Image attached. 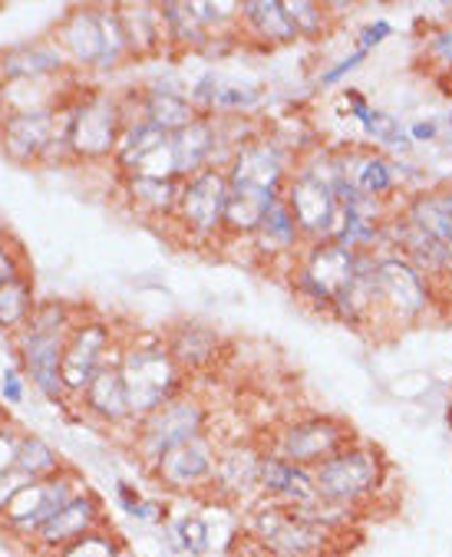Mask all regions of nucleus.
<instances>
[{"instance_id":"obj_1","label":"nucleus","mask_w":452,"mask_h":557,"mask_svg":"<svg viewBox=\"0 0 452 557\" xmlns=\"http://www.w3.org/2000/svg\"><path fill=\"white\" fill-rule=\"evenodd\" d=\"M390 475L393 469H390L387 453L377 442H367V438H357L344 453H337L320 469H314L317 495L323 502L361 511V515H367L374 502L387 492Z\"/></svg>"},{"instance_id":"obj_2","label":"nucleus","mask_w":452,"mask_h":557,"mask_svg":"<svg viewBox=\"0 0 452 557\" xmlns=\"http://www.w3.org/2000/svg\"><path fill=\"white\" fill-rule=\"evenodd\" d=\"M377 300L380 333H403L432 323V317L449 297L439 294L410 261L383 248L377 251Z\"/></svg>"},{"instance_id":"obj_3","label":"nucleus","mask_w":452,"mask_h":557,"mask_svg":"<svg viewBox=\"0 0 452 557\" xmlns=\"http://www.w3.org/2000/svg\"><path fill=\"white\" fill-rule=\"evenodd\" d=\"M284 205L294 214L304 242H327L337 235L341 221V201H337V178L330 169L327 149H314L304 156L294 169V175L284 185Z\"/></svg>"},{"instance_id":"obj_4","label":"nucleus","mask_w":452,"mask_h":557,"mask_svg":"<svg viewBox=\"0 0 452 557\" xmlns=\"http://www.w3.org/2000/svg\"><path fill=\"white\" fill-rule=\"evenodd\" d=\"M361 251L341 245V242H310L304 245V251L294 258L288 281L294 287V294L301 297V304H307L310 310H320L330 317L333 304L341 300V294L354 284L357 268H361Z\"/></svg>"},{"instance_id":"obj_5","label":"nucleus","mask_w":452,"mask_h":557,"mask_svg":"<svg viewBox=\"0 0 452 557\" xmlns=\"http://www.w3.org/2000/svg\"><path fill=\"white\" fill-rule=\"evenodd\" d=\"M357 438L361 435L347 419L333 412H307V416L288 419L265 445L271 456L314 472L337 453H344Z\"/></svg>"},{"instance_id":"obj_6","label":"nucleus","mask_w":452,"mask_h":557,"mask_svg":"<svg viewBox=\"0 0 452 557\" xmlns=\"http://www.w3.org/2000/svg\"><path fill=\"white\" fill-rule=\"evenodd\" d=\"M248 534L284 557H344V544L351 541L314 524L297 508H284L265 498L248 521Z\"/></svg>"},{"instance_id":"obj_7","label":"nucleus","mask_w":452,"mask_h":557,"mask_svg":"<svg viewBox=\"0 0 452 557\" xmlns=\"http://www.w3.org/2000/svg\"><path fill=\"white\" fill-rule=\"evenodd\" d=\"M120 373L130 393V409L133 419H146L166 403H172L182 389L185 373L172 360L169 347L162 341H143L130 350L120 354Z\"/></svg>"},{"instance_id":"obj_8","label":"nucleus","mask_w":452,"mask_h":557,"mask_svg":"<svg viewBox=\"0 0 452 557\" xmlns=\"http://www.w3.org/2000/svg\"><path fill=\"white\" fill-rule=\"evenodd\" d=\"M126 126L130 123H126L123 106L106 92H96V96L83 99L66 116L63 146L83 162H99V159L117 156Z\"/></svg>"},{"instance_id":"obj_9","label":"nucleus","mask_w":452,"mask_h":557,"mask_svg":"<svg viewBox=\"0 0 452 557\" xmlns=\"http://www.w3.org/2000/svg\"><path fill=\"white\" fill-rule=\"evenodd\" d=\"M66 341H70V317L60 304L34 310L27 320V330L21 333V360L30 370L34 383L50 399H60L66 393L63 376H60Z\"/></svg>"},{"instance_id":"obj_10","label":"nucleus","mask_w":452,"mask_h":557,"mask_svg":"<svg viewBox=\"0 0 452 557\" xmlns=\"http://www.w3.org/2000/svg\"><path fill=\"white\" fill-rule=\"evenodd\" d=\"M60 40H63V50L80 66H96V70L117 66L130 53L126 30H123V21H120V8H112V11L83 8V11H76L63 24Z\"/></svg>"},{"instance_id":"obj_11","label":"nucleus","mask_w":452,"mask_h":557,"mask_svg":"<svg viewBox=\"0 0 452 557\" xmlns=\"http://www.w3.org/2000/svg\"><path fill=\"white\" fill-rule=\"evenodd\" d=\"M333 178L357 188L361 195L380 198L387 205H403L410 191H403V169L387 152L367 143H347L341 149H327Z\"/></svg>"},{"instance_id":"obj_12","label":"nucleus","mask_w":452,"mask_h":557,"mask_svg":"<svg viewBox=\"0 0 452 557\" xmlns=\"http://www.w3.org/2000/svg\"><path fill=\"white\" fill-rule=\"evenodd\" d=\"M139 435H136V445L143 459L152 466L159 456H166L169 449L182 442H192L198 435H205V425H208V406L192 396V393H179L172 403H166L162 409H156L152 416L139 419Z\"/></svg>"},{"instance_id":"obj_13","label":"nucleus","mask_w":452,"mask_h":557,"mask_svg":"<svg viewBox=\"0 0 452 557\" xmlns=\"http://www.w3.org/2000/svg\"><path fill=\"white\" fill-rule=\"evenodd\" d=\"M229 175L224 165H208L198 175L182 182L179 205H175V221L195 238H215L224 235V208H229Z\"/></svg>"},{"instance_id":"obj_14","label":"nucleus","mask_w":452,"mask_h":557,"mask_svg":"<svg viewBox=\"0 0 452 557\" xmlns=\"http://www.w3.org/2000/svg\"><path fill=\"white\" fill-rule=\"evenodd\" d=\"M387 248L396 251L403 261H410L439 294L452 297V251L426 228H419L403 211V205L387 221Z\"/></svg>"},{"instance_id":"obj_15","label":"nucleus","mask_w":452,"mask_h":557,"mask_svg":"<svg viewBox=\"0 0 452 557\" xmlns=\"http://www.w3.org/2000/svg\"><path fill=\"white\" fill-rule=\"evenodd\" d=\"M294 156L274 136H255L235 149V156L224 165V175H229L232 188L284 195V185L294 175Z\"/></svg>"},{"instance_id":"obj_16","label":"nucleus","mask_w":452,"mask_h":557,"mask_svg":"<svg viewBox=\"0 0 452 557\" xmlns=\"http://www.w3.org/2000/svg\"><path fill=\"white\" fill-rule=\"evenodd\" d=\"M268 456V445L242 438L232 445H221L215 456V475L208 492L221 502H248L261 495V466Z\"/></svg>"},{"instance_id":"obj_17","label":"nucleus","mask_w":452,"mask_h":557,"mask_svg":"<svg viewBox=\"0 0 452 557\" xmlns=\"http://www.w3.org/2000/svg\"><path fill=\"white\" fill-rule=\"evenodd\" d=\"M86 488H80V482L66 472H57L53 479L44 482H30L4 511V524L14 528L17 534H40V528L57 518V511H63L76 495H83Z\"/></svg>"},{"instance_id":"obj_18","label":"nucleus","mask_w":452,"mask_h":557,"mask_svg":"<svg viewBox=\"0 0 452 557\" xmlns=\"http://www.w3.org/2000/svg\"><path fill=\"white\" fill-rule=\"evenodd\" d=\"M215 456L218 445L205 435L182 442L175 449H169L166 456H159L152 462V475L162 488L179 492V495H192V492H208L211 475H215Z\"/></svg>"},{"instance_id":"obj_19","label":"nucleus","mask_w":452,"mask_h":557,"mask_svg":"<svg viewBox=\"0 0 452 557\" xmlns=\"http://www.w3.org/2000/svg\"><path fill=\"white\" fill-rule=\"evenodd\" d=\"M112 347V330L102 320H86L70 330V341L63 347L60 376L66 393H86L93 376L106 367V354Z\"/></svg>"},{"instance_id":"obj_20","label":"nucleus","mask_w":452,"mask_h":557,"mask_svg":"<svg viewBox=\"0 0 452 557\" xmlns=\"http://www.w3.org/2000/svg\"><path fill=\"white\" fill-rule=\"evenodd\" d=\"M261 498L284 505V508H307L320 495H317V479L310 469L291 466L268 453L265 466H261Z\"/></svg>"},{"instance_id":"obj_21","label":"nucleus","mask_w":452,"mask_h":557,"mask_svg":"<svg viewBox=\"0 0 452 557\" xmlns=\"http://www.w3.org/2000/svg\"><path fill=\"white\" fill-rule=\"evenodd\" d=\"M99 528H102V505H99V498L93 492H83L63 511H57V518H50L40 528L37 541L44 547H50V550H63L73 541H80V537H86V534H93Z\"/></svg>"},{"instance_id":"obj_22","label":"nucleus","mask_w":452,"mask_h":557,"mask_svg":"<svg viewBox=\"0 0 452 557\" xmlns=\"http://www.w3.org/2000/svg\"><path fill=\"white\" fill-rule=\"evenodd\" d=\"M57 136V113L53 109H24L4 126V149L11 159L30 162L44 149H50Z\"/></svg>"},{"instance_id":"obj_23","label":"nucleus","mask_w":452,"mask_h":557,"mask_svg":"<svg viewBox=\"0 0 452 557\" xmlns=\"http://www.w3.org/2000/svg\"><path fill=\"white\" fill-rule=\"evenodd\" d=\"M166 347L182 373H205L221 360V337L211 326L195 323V320L182 323L166 341Z\"/></svg>"},{"instance_id":"obj_24","label":"nucleus","mask_w":452,"mask_h":557,"mask_svg":"<svg viewBox=\"0 0 452 557\" xmlns=\"http://www.w3.org/2000/svg\"><path fill=\"white\" fill-rule=\"evenodd\" d=\"M83 403H86V409H89L96 419H102V422H109V425L136 422V419H133V409H130V393H126V383H123V373H120V360L106 363V367L93 376V383H89L86 393H83Z\"/></svg>"},{"instance_id":"obj_25","label":"nucleus","mask_w":452,"mask_h":557,"mask_svg":"<svg viewBox=\"0 0 452 557\" xmlns=\"http://www.w3.org/2000/svg\"><path fill=\"white\" fill-rule=\"evenodd\" d=\"M403 211L419 228H426L432 238H439L452 251V182L410 191L403 201Z\"/></svg>"},{"instance_id":"obj_26","label":"nucleus","mask_w":452,"mask_h":557,"mask_svg":"<svg viewBox=\"0 0 452 557\" xmlns=\"http://www.w3.org/2000/svg\"><path fill=\"white\" fill-rule=\"evenodd\" d=\"M242 27L265 47H294L301 40L284 0H248L242 4Z\"/></svg>"},{"instance_id":"obj_27","label":"nucleus","mask_w":452,"mask_h":557,"mask_svg":"<svg viewBox=\"0 0 452 557\" xmlns=\"http://www.w3.org/2000/svg\"><path fill=\"white\" fill-rule=\"evenodd\" d=\"M252 245L265 255V258H284L288 264H294V258L304 251V235L297 228L294 214L288 211L284 198L268 211V218L261 221V228L255 232Z\"/></svg>"},{"instance_id":"obj_28","label":"nucleus","mask_w":452,"mask_h":557,"mask_svg":"<svg viewBox=\"0 0 452 557\" xmlns=\"http://www.w3.org/2000/svg\"><path fill=\"white\" fill-rule=\"evenodd\" d=\"M261 99V86L245 83V79H232V76H205L192 96L195 106H205L208 113H245V109L258 106Z\"/></svg>"},{"instance_id":"obj_29","label":"nucleus","mask_w":452,"mask_h":557,"mask_svg":"<svg viewBox=\"0 0 452 557\" xmlns=\"http://www.w3.org/2000/svg\"><path fill=\"white\" fill-rule=\"evenodd\" d=\"M198 116L201 113H198V106L192 102V96H182L175 89L156 86V89H149L143 96V116L139 120L149 123V126H156V129H162V133H169V136L172 133H182Z\"/></svg>"},{"instance_id":"obj_30","label":"nucleus","mask_w":452,"mask_h":557,"mask_svg":"<svg viewBox=\"0 0 452 557\" xmlns=\"http://www.w3.org/2000/svg\"><path fill=\"white\" fill-rule=\"evenodd\" d=\"M281 201V195L271 191H252V188H232L229 208H224V235L229 238H255L268 211Z\"/></svg>"},{"instance_id":"obj_31","label":"nucleus","mask_w":452,"mask_h":557,"mask_svg":"<svg viewBox=\"0 0 452 557\" xmlns=\"http://www.w3.org/2000/svg\"><path fill=\"white\" fill-rule=\"evenodd\" d=\"M120 21L126 30V44L130 53L146 57L152 50H159L166 44V30H162V14L152 4H136V8H120Z\"/></svg>"},{"instance_id":"obj_32","label":"nucleus","mask_w":452,"mask_h":557,"mask_svg":"<svg viewBox=\"0 0 452 557\" xmlns=\"http://www.w3.org/2000/svg\"><path fill=\"white\" fill-rule=\"evenodd\" d=\"M179 191L182 182L175 178H126V195L133 201V208L146 218H169L175 214L179 205Z\"/></svg>"},{"instance_id":"obj_33","label":"nucleus","mask_w":452,"mask_h":557,"mask_svg":"<svg viewBox=\"0 0 452 557\" xmlns=\"http://www.w3.org/2000/svg\"><path fill=\"white\" fill-rule=\"evenodd\" d=\"M63 57L53 47H17L4 57V76L8 79H44L50 73H60Z\"/></svg>"},{"instance_id":"obj_34","label":"nucleus","mask_w":452,"mask_h":557,"mask_svg":"<svg viewBox=\"0 0 452 557\" xmlns=\"http://www.w3.org/2000/svg\"><path fill=\"white\" fill-rule=\"evenodd\" d=\"M361 123H364V133H367L370 146L380 149V152H387L390 159L413 152L410 129H406L393 113H383V109H370V113H367Z\"/></svg>"},{"instance_id":"obj_35","label":"nucleus","mask_w":452,"mask_h":557,"mask_svg":"<svg viewBox=\"0 0 452 557\" xmlns=\"http://www.w3.org/2000/svg\"><path fill=\"white\" fill-rule=\"evenodd\" d=\"M284 11L294 21L301 40H327L337 27V4H314V0H284Z\"/></svg>"},{"instance_id":"obj_36","label":"nucleus","mask_w":452,"mask_h":557,"mask_svg":"<svg viewBox=\"0 0 452 557\" xmlns=\"http://www.w3.org/2000/svg\"><path fill=\"white\" fill-rule=\"evenodd\" d=\"M159 14H162V30H166V44H175V47H201L208 44V30L201 27L198 14H195V4H159Z\"/></svg>"},{"instance_id":"obj_37","label":"nucleus","mask_w":452,"mask_h":557,"mask_svg":"<svg viewBox=\"0 0 452 557\" xmlns=\"http://www.w3.org/2000/svg\"><path fill=\"white\" fill-rule=\"evenodd\" d=\"M14 466L30 479V482H44V479H53L60 472V459L57 453L44 438H17V456H14Z\"/></svg>"},{"instance_id":"obj_38","label":"nucleus","mask_w":452,"mask_h":557,"mask_svg":"<svg viewBox=\"0 0 452 557\" xmlns=\"http://www.w3.org/2000/svg\"><path fill=\"white\" fill-rule=\"evenodd\" d=\"M419 57L426 60L432 76L452 79V27H432V34H426V40L419 44Z\"/></svg>"},{"instance_id":"obj_39","label":"nucleus","mask_w":452,"mask_h":557,"mask_svg":"<svg viewBox=\"0 0 452 557\" xmlns=\"http://www.w3.org/2000/svg\"><path fill=\"white\" fill-rule=\"evenodd\" d=\"M30 313H34L30 287L21 277L0 287V326H17V323L30 320Z\"/></svg>"},{"instance_id":"obj_40","label":"nucleus","mask_w":452,"mask_h":557,"mask_svg":"<svg viewBox=\"0 0 452 557\" xmlns=\"http://www.w3.org/2000/svg\"><path fill=\"white\" fill-rule=\"evenodd\" d=\"M57 557H126V554H123V544L117 537L99 528V531L73 541L70 547H63Z\"/></svg>"},{"instance_id":"obj_41","label":"nucleus","mask_w":452,"mask_h":557,"mask_svg":"<svg viewBox=\"0 0 452 557\" xmlns=\"http://www.w3.org/2000/svg\"><path fill=\"white\" fill-rule=\"evenodd\" d=\"M172 537H175V544H179L185 554H192V557H201V554L208 550V544H211L208 524H205L201 518H195V515L175 518V521H172Z\"/></svg>"},{"instance_id":"obj_42","label":"nucleus","mask_w":452,"mask_h":557,"mask_svg":"<svg viewBox=\"0 0 452 557\" xmlns=\"http://www.w3.org/2000/svg\"><path fill=\"white\" fill-rule=\"evenodd\" d=\"M120 502H123V508H126L130 515H136V518L146 521V524H159V521L166 518V505H162V502L143 498V495H136L130 485H120Z\"/></svg>"},{"instance_id":"obj_43","label":"nucleus","mask_w":452,"mask_h":557,"mask_svg":"<svg viewBox=\"0 0 452 557\" xmlns=\"http://www.w3.org/2000/svg\"><path fill=\"white\" fill-rule=\"evenodd\" d=\"M27 485H30V479H27L17 466H11L4 475H0V511H4V508H8V505H11V502L27 488Z\"/></svg>"},{"instance_id":"obj_44","label":"nucleus","mask_w":452,"mask_h":557,"mask_svg":"<svg viewBox=\"0 0 452 557\" xmlns=\"http://www.w3.org/2000/svg\"><path fill=\"white\" fill-rule=\"evenodd\" d=\"M364 60H367V50H361V47H357L347 60H341V63H337L330 73H323V76H320V86H333L337 79H344L347 73H354V66H361Z\"/></svg>"},{"instance_id":"obj_45","label":"nucleus","mask_w":452,"mask_h":557,"mask_svg":"<svg viewBox=\"0 0 452 557\" xmlns=\"http://www.w3.org/2000/svg\"><path fill=\"white\" fill-rule=\"evenodd\" d=\"M390 34H393V27H390L387 21H374V24H367V27H364V34L357 37V47L370 53V50H374V47H380Z\"/></svg>"},{"instance_id":"obj_46","label":"nucleus","mask_w":452,"mask_h":557,"mask_svg":"<svg viewBox=\"0 0 452 557\" xmlns=\"http://www.w3.org/2000/svg\"><path fill=\"white\" fill-rule=\"evenodd\" d=\"M14 456H17V438L8 435V432H0V475L14 466Z\"/></svg>"},{"instance_id":"obj_47","label":"nucleus","mask_w":452,"mask_h":557,"mask_svg":"<svg viewBox=\"0 0 452 557\" xmlns=\"http://www.w3.org/2000/svg\"><path fill=\"white\" fill-rule=\"evenodd\" d=\"M406 129H410V139H413V146H416V143H423V139H436V136L442 133V123L426 120V123H410Z\"/></svg>"},{"instance_id":"obj_48","label":"nucleus","mask_w":452,"mask_h":557,"mask_svg":"<svg viewBox=\"0 0 452 557\" xmlns=\"http://www.w3.org/2000/svg\"><path fill=\"white\" fill-rule=\"evenodd\" d=\"M242 544V541H239ZM242 557H284V554H278V550H271V547H265L258 537H252L248 531H245V544H242Z\"/></svg>"},{"instance_id":"obj_49","label":"nucleus","mask_w":452,"mask_h":557,"mask_svg":"<svg viewBox=\"0 0 452 557\" xmlns=\"http://www.w3.org/2000/svg\"><path fill=\"white\" fill-rule=\"evenodd\" d=\"M14 277H17V261H14V255L4 245H0V287L11 284Z\"/></svg>"},{"instance_id":"obj_50","label":"nucleus","mask_w":452,"mask_h":557,"mask_svg":"<svg viewBox=\"0 0 452 557\" xmlns=\"http://www.w3.org/2000/svg\"><path fill=\"white\" fill-rule=\"evenodd\" d=\"M4 383H8V399H11V403H21V399H24L21 376H17L14 370H8V373H4Z\"/></svg>"},{"instance_id":"obj_51","label":"nucleus","mask_w":452,"mask_h":557,"mask_svg":"<svg viewBox=\"0 0 452 557\" xmlns=\"http://www.w3.org/2000/svg\"><path fill=\"white\" fill-rule=\"evenodd\" d=\"M442 133H445V136H452V109H449L445 120H442Z\"/></svg>"},{"instance_id":"obj_52","label":"nucleus","mask_w":452,"mask_h":557,"mask_svg":"<svg viewBox=\"0 0 452 557\" xmlns=\"http://www.w3.org/2000/svg\"><path fill=\"white\" fill-rule=\"evenodd\" d=\"M445 422H449V429H452V403H449V409H445Z\"/></svg>"},{"instance_id":"obj_53","label":"nucleus","mask_w":452,"mask_h":557,"mask_svg":"<svg viewBox=\"0 0 452 557\" xmlns=\"http://www.w3.org/2000/svg\"><path fill=\"white\" fill-rule=\"evenodd\" d=\"M445 14H449V17H445V24H449V27H452V8H449V11H445Z\"/></svg>"},{"instance_id":"obj_54","label":"nucleus","mask_w":452,"mask_h":557,"mask_svg":"<svg viewBox=\"0 0 452 557\" xmlns=\"http://www.w3.org/2000/svg\"><path fill=\"white\" fill-rule=\"evenodd\" d=\"M449 86H452V79H449Z\"/></svg>"}]
</instances>
